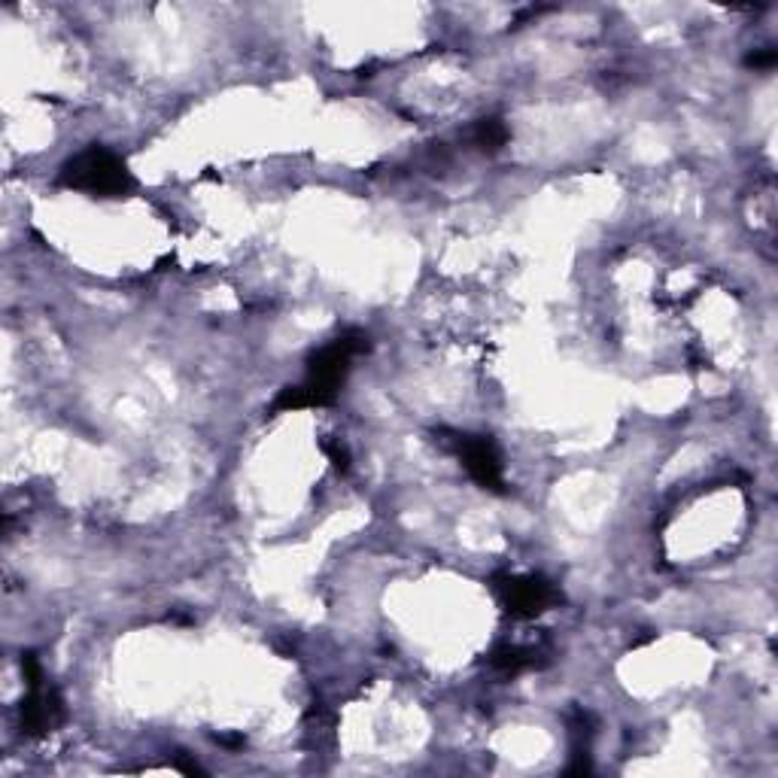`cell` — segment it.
<instances>
[{"label": "cell", "instance_id": "1", "mask_svg": "<svg viewBox=\"0 0 778 778\" xmlns=\"http://www.w3.org/2000/svg\"><path fill=\"white\" fill-rule=\"evenodd\" d=\"M368 350V335L359 329H350L344 335H337L335 341H329L326 347L314 350L307 356V374L305 383L298 386H286L280 390V396L275 398L271 411L275 413H290V411H305V408H326L332 405L341 393V386L350 374L353 359L359 353Z\"/></svg>", "mask_w": 778, "mask_h": 778}, {"label": "cell", "instance_id": "2", "mask_svg": "<svg viewBox=\"0 0 778 778\" xmlns=\"http://www.w3.org/2000/svg\"><path fill=\"white\" fill-rule=\"evenodd\" d=\"M59 180L67 189L89 192L94 199H123L138 186L128 165L116 153H110L107 146H89L74 158H67Z\"/></svg>", "mask_w": 778, "mask_h": 778}, {"label": "cell", "instance_id": "3", "mask_svg": "<svg viewBox=\"0 0 778 778\" xmlns=\"http://www.w3.org/2000/svg\"><path fill=\"white\" fill-rule=\"evenodd\" d=\"M493 587L499 594L502 609L518 621L538 617L553 609L557 602H563V594L557 590V584H550L541 575H496Z\"/></svg>", "mask_w": 778, "mask_h": 778}, {"label": "cell", "instance_id": "4", "mask_svg": "<svg viewBox=\"0 0 778 778\" xmlns=\"http://www.w3.org/2000/svg\"><path fill=\"white\" fill-rule=\"evenodd\" d=\"M22 672L28 681V697L22 700V730L28 736L52 732L64 720V702L59 690L43 687V669L34 654H22Z\"/></svg>", "mask_w": 778, "mask_h": 778}, {"label": "cell", "instance_id": "5", "mask_svg": "<svg viewBox=\"0 0 778 778\" xmlns=\"http://www.w3.org/2000/svg\"><path fill=\"white\" fill-rule=\"evenodd\" d=\"M454 450L462 459L465 472L472 474L477 487L489 489V493H505V472H502V454L493 438L487 435H454Z\"/></svg>", "mask_w": 778, "mask_h": 778}, {"label": "cell", "instance_id": "6", "mask_svg": "<svg viewBox=\"0 0 778 778\" xmlns=\"http://www.w3.org/2000/svg\"><path fill=\"white\" fill-rule=\"evenodd\" d=\"M489 663H493L496 669L511 672V675H514V672L533 669L535 656H533V651L518 648V645H502V648H496V651L489 654Z\"/></svg>", "mask_w": 778, "mask_h": 778}, {"label": "cell", "instance_id": "7", "mask_svg": "<svg viewBox=\"0 0 778 778\" xmlns=\"http://www.w3.org/2000/svg\"><path fill=\"white\" fill-rule=\"evenodd\" d=\"M474 146H481L484 153H496V150H502L505 143H508V125L502 119H481L477 128H474Z\"/></svg>", "mask_w": 778, "mask_h": 778}, {"label": "cell", "instance_id": "8", "mask_svg": "<svg viewBox=\"0 0 778 778\" xmlns=\"http://www.w3.org/2000/svg\"><path fill=\"white\" fill-rule=\"evenodd\" d=\"M322 450H326V457L335 462L337 472H347V469H350V454H347V447L341 442H322Z\"/></svg>", "mask_w": 778, "mask_h": 778}, {"label": "cell", "instance_id": "9", "mask_svg": "<svg viewBox=\"0 0 778 778\" xmlns=\"http://www.w3.org/2000/svg\"><path fill=\"white\" fill-rule=\"evenodd\" d=\"M776 62H778L776 49H754V52L745 59L748 67H754V71H766V67H773Z\"/></svg>", "mask_w": 778, "mask_h": 778}, {"label": "cell", "instance_id": "10", "mask_svg": "<svg viewBox=\"0 0 778 778\" xmlns=\"http://www.w3.org/2000/svg\"><path fill=\"white\" fill-rule=\"evenodd\" d=\"M177 766H180V769H183L186 776H199V773H201V766H199V763L186 761V754H183V751H180V754H177Z\"/></svg>", "mask_w": 778, "mask_h": 778}]
</instances>
